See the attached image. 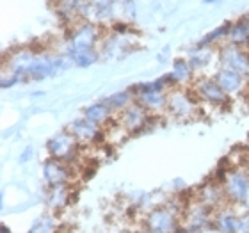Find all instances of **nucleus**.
Here are the masks:
<instances>
[{
  "label": "nucleus",
  "instance_id": "nucleus-1",
  "mask_svg": "<svg viewBox=\"0 0 249 233\" xmlns=\"http://www.w3.org/2000/svg\"><path fill=\"white\" fill-rule=\"evenodd\" d=\"M144 228L148 233H183L182 221L171 207L153 208L144 217Z\"/></svg>",
  "mask_w": 249,
  "mask_h": 233
},
{
  "label": "nucleus",
  "instance_id": "nucleus-2",
  "mask_svg": "<svg viewBox=\"0 0 249 233\" xmlns=\"http://www.w3.org/2000/svg\"><path fill=\"white\" fill-rule=\"evenodd\" d=\"M226 199L231 203H244L249 189V175L242 169H231L223 183Z\"/></svg>",
  "mask_w": 249,
  "mask_h": 233
},
{
  "label": "nucleus",
  "instance_id": "nucleus-3",
  "mask_svg": "<svg viewBox=\"0 0 249 233\" xmlns=\"http://www.w3.org/2000/svg\"><path fill=\"white\" fill-rule=\"evenodd\" d=\"M77 146L78 141L73 137L70 132H59L48 141V153L52 155V159H59V161L70 162L73 157L77 155Z\"/></svg>",
  "mask_w": 249,
  "mask_h": 233
},
{
  "label": "nucleus",
  "instance_id": "nucleus-4",
  "mask_svg": "<svg viewBox=\"0 0 249 233\" xmlns=\"http://www.w3.org/2000/svg\"><path fill=\"white\" fill-rule=\"evenodd\" d=\"M212 210L213 208L203 205L201 201L192 205L187 208V212L183 214V223L182 228L183 232H197V230L205 228L208 224H212Z\"/></svg>",
  "mask_w": 249,
  "mask_h": 233
},
{
  "label": "nucleus",
  "instance_id": "nucleus-5",
  "mask_svg": "<svg viewBox=\"0 0 249 233\" xmlns=\"http://www.w3.org/2000/svg\"><path fill=\"white\" fill-rule=\"evenodd\" d=\"M43 176L48 181L50 187H64L71 178V171L68 162L59 161V159H50L43 166Z\"/></svg>",
  "mask_w": 249,
  "mask_h": 233
},
{
  "label": "nucleus",
  "instance_id": "nucleus-6",
  "mask_svg": "<svg viewBox=\"0 0 249 233\" xmlns=\"http://www.w3.org/2000/svg\"><path fill=\"white\" fill-rule=\"evenodd\" d=\"M219 57H221L223 68H228V70H233V72L239 73L249 72V55L244 50H240V47H235V45L224 47Z\"/></svg>",
  "mask_w": 249,
  "mask_h": 233
},
{
  "label": "nucleus",
  "instance_id": "nucleus-7",
  "mask_svg": "<svg viewBox=\"0 0 249 233\" xmlns=\"http://www.w3.org/2000/svg\"><path fill=\"white\" fill-rule=\"evenodd\" d=\"M194 88H196L197 96L208 102V104L223 105L228 100V93H224L223 88L215 80H210V78H199Z\"/></svg>",
  "mask_w": 249,
  "mask_h": 233
},
{
  "label": "nucleus",
  "instance_id": "nucleus-8",
  "mask_svg": "<svg viewBox=\"0 0 249 233\" xmlns=\"http://www.w3.org/2000/svg\"><path fill=\"white\" fill-rule=\"evenodd\" d=\"M148 123V110L141 104H132L121 114V126L126 132H139Z\"/></svg>",
  "mask_w": 249,
  "mask_h": 233
},
{
  "label": "nucleus",
  "instance_id": "nucleus-9",
  "mask_svg": "<svg viewBox=\"0 0 249 233\" xmlns=\"http://www.w3.org/2000/svg\"><path fill=\"white\" fill-rule=\"evenodd\" d=\"M66 130L78 141V143H82V144L93 143V141H96L98 135H102L98 130V125H94L93 121H89V119H86V118L71 121V123L68 125Z\"/></svg>",
  "mask_w": 249,
  "mask_h": 233
},
{
  "label": "nucleus",
  "instance_id": "nucleus-10",
  "mask_svg": "<svg viewBox=\"0 0 249 233\" xmlns=\"http://www.w3.org/2000/svg\"><path fill=\"white\" fill-rule=\"evenodd\" d=\"M96 29L91 23H84L73 32L71 36V50H94V41H96Z\"/></svg>",
  "mask_w": 249,
  "mask_h": 233
},
{
  "label": "nucleus",
  "instance_id": "nucleus-11",
  "mask_svg": "<svg viewBox=\"0 0 249 233\" xmlns=\"http://www.w3.org/2000/svg\"><path fill=\"white\" fill-rule=\"evenodd\" d=\"M215 82L223 88L224 93L235 94V93H240V89L244 86V77H242V73L228 70V68H223L215 75Z\"/></svg>",
  "mask_w": 249,
  "mask_h": 233
},
{
  "label": "nucleus",
  "instance_id": "nucleus-12",
  "mask_svg": "<svg viewBox=\"0 0 249 233\" xmlns=\"http://www.w3.org/2000/svg\"><path fill=\"white\" fill-rule=\"evenodd\" d=\"M197 197L203 205H207L210 208H217L221 203L226 199V194H224V187L223 183L219 181H210L207 185H203L197 192Z\"/></svg>",
  "mask_w": 249,
  "mask_h": 233
},
{
  "label": "nucleus",
  "instance_id": "nucleus-13",
  "mask_svg": "<svg viewBox=\"0 0 249 233\" xmlns=\"http://www.w3.org/2000/svg\"><path fill=\"white\" fill-rule=\"evenodd\" d=\"M194 102L189 98V94L182 93V91H173V93L167 94V109L171 110L175 116H180V118H185L194 110Z\"/></svg>",
  "mask_w": 249,
  "mask_h": 233
},
{
  "label": "nucleus",
  "instance_id": "nucleus-14",
  "mask_svg": "<svg viewBox=\"0 0 249 233\" xmlns=\"http://www.w3.org/2000/svg\"><path fill=\"white\" fill-rule=\"evenodd\" d=\"M213 226L221 233H244V219L231 212H221L213 217Z\"/></svg>",
  "mask_w": 249,
  "mask_h": 233
},
{
  "label": "nucleus",
  "instance_id": "nucleus-15",
  "mask_svg": "<svg viewBox=\"0 0 249 233\" xmlns=\"http://www.w3.org/2000/svg\"><path fill=\"white\" fill-rule=\"evenodd\" d=\"M135 96H137V104L142 105L146 110H162L164 107H167V94L164 91L148 89Z\"/></svg>",
  "mask_w": 249,
  "mask_h": 233
},
{
  "label": "nucleus",
  "instance_id": "nucleus-16",
  "mask_svg": "<svg viewBox=\"0 0 249 233\" xmlns=\"http://www.w3.org/2000/svg\"><path fill=\"white\" fill-rule=\"evenodd\" d=\"M192 66L191 62L185 61V59H177V61L173 62V72L164 75V82L169 86V84H182V82H187L189 78L192 77Z\"/></svg>",
  "mask_w": 249,
  "mask_h": 233
},
{
  "label": "nucleus",
  "instance_id": "nucleus-17",
  "mask_svg": "<svg viewBox=\"0 0 249 233\" xmlns=\"http://www.w3.org/2000/svg\"><path fill=\"white\" fill-rule=\"evenodd\" d=\"M109 114H110V109L105 105V102L89 105L88 109L84 110V118L89 119V121H93V123L98 125V126L109 119Z\"/></svg>",
  "mask_w": 249,
  "mask_h": 233
},
{
  "label": "nucleus",
  "instance_id": "nucleus-18",
  "mask_svg": "<svg viewBox=\"0 0 249 233\" xmlns=\"http://www.w3.org/2000/svg\"><path fill=\"white\" fill-rule=\"evenodd\" d=\"M228 39L231 45L235 47H242V45H248L249 43V27L244 20L239 21V23H233L230 27L228 32Z\"/></svg>",
  "mask_w": 249,
  "mask_h": 233
},
{
  "label": "nucleus",
  "instance_id": "nucleus-19",
  "mask_svg": "<svg viewBox=\"0 0 249 233\" xmlns=\"http://www.w3.org/2000/svg\"><path fill=\"white\" fill-rule=\"evenodd\" d=\"M68 57H70L71 62H75L77 66L88 68L96 62L98 54H96V50H71V48H70V50H68Z\"/></svg>",
  "mask_w": 249,
  "mask_h": 233
},
{
  "label": "nucleus",
  "instance_id": "nucleus-20",
  "mask_svg": "<svg viewBox=\"0 0 249 233\" xmlns=\"http://www.w3.org/2000/svg\"><path fill=\"white\" fill-rule=\"evenodd\" d=\"M212 61V50L210 48H203L197 47L196 50H192L189 54V62H191L192 70H201V68H207Z\"/></svg>",
  "mask_w": 249,
  "mask_h": 233
},
{
  "label": "nucleus",
  "instance_id": "nucleus-21",
  "mask_svg": "<svg viewBox=\"0 0 249 233\" xmlns=\"http://www.w3.org/2000/svg\"><path fill=\"white\" fill-rule=\"evenodd\" d=\"M104 102L110 110H124L128 105H132V93L130 91H120V93L107 96Z\"/></svg>",
  "mask_w": 249,
  "mask_h": 233
},
{
  "label": "nucleus",
  "instance_id": "nucleus-22",
  "mask_svg": "<svg viewBox=\"0 0 249 233\" xmlns=\"http://www.w3.org/2000/svg\"><path fill=\"white\" fill-rule=\"evenodd\" d=\"M29 233H57V224L52 215H41L34 221Z\"/></svg>",
  "mask_w": 249,
  "mask_h": 233
},
{
  "label": "nucleus",
  "instance_id": "nucleus-23",
  "mask_svg": "<svg viewBox=\"0 0 249 233\" xmlns=\"http://www.w3.org/2000/svg\"><path fill=\"white\" fill-rule=\"evenodd\" d=\"M230 27H231V23H224V25L217 27L213 32H210V34H207V37H203L201 41H199V47H205V45H210V43L217 41V39H221L223 36H228L230 32Z\"/></svg>",
  "mask_w": 249,
  "mask_h": 233
},
{
  "label": "nucleus",
  "instance_id": "nucleus-24",
  "mask_svg": "<svg viewBox=\"0 0 249 233\" xmlns=\"http://www.w3.org/2000/svg\"><path fill=\"white\" fill-rule=\"evenodd\" d=\"M20 80H21V78L13 73L11 77H2V78H0V86H2V89H9V88H13V86H16Z\"/></svg>",
  "mask_w": 249,
  "mask_h": 233
},
{
  "label": "nucleus",
  "instance_id": "nucleus-25",
  "mask_svg": "<svg viewBox=\"0 0 249 233\" xmlns=\"http://www.w3.org/2000/svg\"><path fill=\"white\" fill-rule=\"evenodd\" d=\"M89 2L93 4V7H105V5H112L114 0H89Z\"/></svg>",
  "mask_w": 249,
  "mask_h": 233
},
{
  "label": "nucleus",
  "instance_id": "nucleus-26",
  "mask_svg": "<svg viewBox=\"0 0 249 233\" xmlns=\"http://www.w3.org/2000/svg\"><path fill=\"white\" fill-rule=\"evenodd\" d=\"M32 157V148H27L23 153H21V157H20V162H27L29 159Z\"/></svg>",
  "mask_w": 249,
  "mask_h": 233
},
{
  "label": "nucleus",
  "instance_id": "nucleus-27",
  "mask_svg": "<svg viewBox=\"0 0 249 233\" xmlns=\"http://www.w3.org/2000/svg\"><path fill=\"white\" fill-rule=\"evenodd\" d=\"M242 219H244V233H249V210Z\"/></svg>",
  "mask_w": 249,
  "mask_h": 233
},
{
  "label": "nucleus",
  "instance_id": "nucleus-28",
  "mask_svg": "<svg viewBox=\"0 0 249 233\" xmlns=\"http://www.w3.org/2000/svg\"><path fill=\"white\" fill-rule=\"evenodd\" d=\"M0 233H11V230L5 224H0Z\"/></svg>",
  "mask_w": 249,
  "mask_h": 233
},
{
  "label": "nucleus",
  "instance_id": "nucleus-29",
  "mask_svg": "<svg viewBox=\"0 0 249 233\" xmlns=\"http://www.w3.org/2000/svg\"><path fill=\"white\" fill-rule=\"evenodd\" d=\"M242 205H244V207L249 210V189H248V194H246V199H244V203H242Z\"/></svg>",
  "mask_w": 249,
  "mask_h": 233
},
{
  "label": "nucleus",
  "instance_id": "nucleus-30",
  "mask_svg": "<svg viewBox=\"0 0 249 233\" xmlns=\"http://www.w3.org/2000/svg\"><path fill=\"white\" fill-rule=\"evenodd\" d=\"M212 2H215V0H203V4H212Z\"/></svg>",
  "mask_w": 249,
  "mask_h": 233
},
{
  "label": "nucleus",
  "instance_id": "nucleus-31",
  "mask_svg": "<svg viewBox=\"0 0 249 233\" xmlns=\"http://www.w3.org/2000/svg\"><path fill=\"white\" fill-rule=\"evenodd\" d=\"M246 21V20H244ZM246 23H248V27H249V18H248V21H246Z\"/></svg>",
  "mask_w": 249,
  "mask_h": 233
},
{
  "label": "nucleus",
  "instance_id": "nucleus-32",
  "mask_svg": "<svg viewBox=\"0 0 249 233\" xmlns=\"http://www.w3.org/2000/svg\"><path fill=\"white\" fill-rule=\"evenodd\" d=\"M248 75H249V72H248Z\"/></svg>",
  "mask_w": 249,
  "mask_h": 233
}]
</instances>
